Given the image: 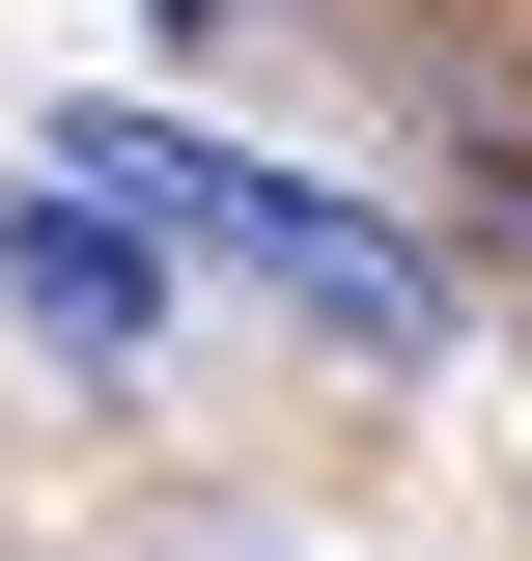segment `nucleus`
<instances>
[{"label":"nucleus","instance_id":"f257e3e1","mask_svg":"<svg viewBox=\"0 0 532 561\" xmlns=\"http://www.w3.org/2000/svg\"><path fill=\"white\" fill-rule=\"evenodd\" d=\"M57 169L113 225H169V253H224V280H280L309 337H365V365H420L449 337V253H393L365 197H309V169H253V140H169V113H57Z\"/></svg>","mask_w":532,"mask_h":561},{"label":"nucleus","instance_id":"7ed1b4c3","mask_svg":"<svg viewBox=\"0 0 532 561\" xmlns=\"http://www.w3.org/2000/svg\"><path fill=\"white\" fill-rule=\"evenodd\" d=\"M169 28H197V0H169Z\"/></svg>","mask_w":532,"mask_h":561},{"label":"nucleus","instance_id":"f03ea898","mask_svg":"<svg viewBox=\"0 0 532 561\" xmlns=\"http://www.w3.org/2000/svg\"><path fill=\"white\" fill-rule=\"evenodd\" d=\"M0 337H28V365H84V393H113V365L169 337V225H113V197H84V169H57V197L0 225Z\"/></svg>","mask_w":532,"mask_h":561}]
</instances>
